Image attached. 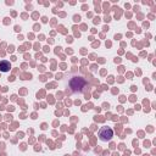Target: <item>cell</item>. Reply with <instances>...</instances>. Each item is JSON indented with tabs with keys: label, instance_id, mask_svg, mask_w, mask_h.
Listing matches in <instances>:
<instances>
[{
	"label": "cell",
	"instance_id": "cell-1",
	"mask_svg": "<svg viewBox=\"0 0 156 156\" xmlns=\"http://www.w3.org/2000/svg\"><path fill=\"white\" fill-rule=\"evenodd\" d=\"M85 85H87V80H85L83 77H79V76L73 77V78L69 80V87H71V89H72L74 93H80V91H83L84 88H85Z\"/></svg>",
	"mask_w": 156,
	"mask_h": 156
},
{
	"label": "cell",
	"instance_id": "cell-2",
	"mask_svg": "<svg viewBox=\"0 0 156 156\" xmlns=\"http://www.w3.org/2000/svg\"><path fill=\"white\" fill-rule=\"evenodd\" d=\"M113 136V130L110 127H102L99 130V139L101 141H110Z\"/></svg>",
	"mask_w": 156,
	"mask_h": 156
},
{
	"label": "cell",
	"instance_id": "cell-3",
	"mask_svg": "<svg viewBox=\"0 0 156 156\" xmlns=\"http://www.w3.org/2000/svg\"><path fill=\"white\" fill-rule=\"evenodd\" d=\"M10 68H11V63H10V61H7V60H2V61H0V72H9L10 71Z\"/></svg>",
	"mask_w": 156,
	"mask_h": 156
}]
</instances>
